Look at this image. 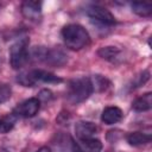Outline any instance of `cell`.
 <instances>
[{
	"label": "cell",
	"instance_id": "cell-1",
	"mask_svg": "<svg viewBox=\"0 0 152 152\" xmlns=\"http://www.w3.org/2000/svg\"><path fill=\"white\" fill-rule=\"evenodd\" d=\"M62 37L64 44L70 50H81L90 42L88 31L78 24H69L63 27Z\"/></svg>",
	"mask_w": 152,
	"mask_h": 152
},
{
	"label": "cell",
	"instance_id": "cell-2",
	"mask_svg": "<svg viewBox=\"0 0 152 152\" xmlns=\"http://www.w3.org/2000/svg\"><path fill=\"white\" fill-rule=\"evenodd\" d=\"M93 86L90 82V78L88 77H80L75 78L69 82L68 91H66V99L69 102L77 104L83 101H86L93 93Z\"/></svg>",
	"mask_w": 152,
	"mask_h": 152
},
{
	"label": "cell",
	"instance_id": "cell-3",
	"mask_svg": "<svg viewBox=\"0 0 152 152\" xmlns=\"http://www.w3.org/2000/svg\"><path fill=\"white\" fill-rule=\"evenodd\" d=\"M17 81L23 84L24 87H33L36 83L38 82H43V83H61L62 78H59L58 76L45 71V70H31L27 72H23L20 75H18Z\"/></svg>",
	"mask_w": 152,
	"mask_h": 152
},
{
	"label": "cell",
	"instance_id": "cell-4",
	"mask_svg": "<svg viewBox=\"0 0 152 152\" xmlns=\"http://www.w3.org/2000/svg\"><path fill=\"white\" fill-rule=\"evenodd\" d=\"M28 38L24 37L18 39L10 48V63L13 69L23 68L28 61Z\"/></svg>",
	"mask_w": 152,
	"mask_h": 152
},
{
	"label": "cell",
	"instance_id": "cell-5",
	"mask_svg": "<svg viewBox=\"0 0 152 152\" xmlns=\"http://www.w3.org/2000/svg\"><path fill=\"white\" fill-rule=\"evenodd\" d=\"M37 58L39 59H44L46 63H49L50 65L53 66H61L64 65L68 61L66 55L59 50V49H52V50H46L43 48H38L34 50Z\"/></svg>",
	"mask_w": 152,
	"mask_h": 152
},
{
	"label": "cell",
	"instance_id": "cell-6",
	"mask_svg": "<svg viewBox=\"0 0 152 152\" xmlns=\"http://www.w3.org/2000/svg\"><path fill=\"white\" fill-rule=\"evenodd\" d=\"M87 15L96 21L97 24L100 25H104V26H112L115 24V18L114 15L107 10V8H103L101 6H90L88 10H87Z\"/></svg>",
	"mask_w": 152,
	"mask_h": 152
},
{
	"label": "cell",
	"instance_id": "cell-7",
	"mask_svg": "<svg viewBox=\"0 0 152 152\" xmlns=\"http://www.w3.org/2000/svg\"><path fill=\"white\" fill-rule=\"evenodd\" d=\"M39 108H40V101L37 97H31L18 104L17 108L14 109V113L23 118H32L38 113Z\"/></svg>",
	"mask_w": 152,
	"mask_h": 152
},
{
	"label": "cell",
	"instance_id": "cell-8",
	"mask_svg": "<svg viewBox=\"0 0 152 152\" xmlns=\"http://www.w3.org/2000/svg\"><path fill=\"white\" fill-rule=\"evenodd\" d=\"M21 13L28 20H33V21L39 20L42 14V2L31 1V0L24 1L21 5Z\"/></svg>",
	"mask_w": 152,
	"mask_h": 152
},
{
	"label": "cell",
	"instance_id": "cell-9",
	"mask_svg": "<svg viewBox=\"0 0 152 152\" xmlns=\"http://www.w3.org/2000/svg\"><path fill=\"white\" fill-rule=\"evenodd\" d=\"M97 132V127L95 124L89 121H80L75 126V133L80 140L93 138V135Z\"/></svg>",
	"mask_w": 152,
	"mask_h": 152
},
{
	"label": "cell",
	"instance_id": "cell-10",
	"mask_svg": "<svg viewBox=\"0 0 152 152\" xmlns=\"http://www.w3.org/2000/svg\"><path fill=\"white\" fill-rule=\"evenodd\" d=\"M121 119H122V110L119 107H115V106H110V107L104 108L102 114H101V120L106 125L116 124Z\"/></svg>",
	"mask_w": 152,
	"mask_h": 152
},
{
	"label": "cell",
	"instance_id": "cell-11",
	"mask_svg": "<svg viewBox=\"0 0 152 152\" xmlns=\"http://www.w3.org/2000/svg\"><path fill=\"white\" fill-rule=\"evenodd\" d=\"M132 108L135 112H146L152 108V93H146L132 102Z\"/></svg>",
	"mask_w": 152,
	"mask_h": 152
},
{
	"label": "cell",
	"instance_id": "cell-12",
	"mask_svg": "<svg viewBox=\"0 0 152 152\" xmlns=\"http://www.w3.org/2000/svg\"><path fill=\"white\" fill-rule=\"evenodd\" d=\"M127 141L129 145H133V146H138V145H144V144H148L151 142V134L148 133H142V132H132V133H128L127 137H126Z\"/></svg>",
	"mask_w": 152,
	"mask_h": 152
},
{
	"label": "cell",
	"instance_id": "cell-13",
	"mask_svg": "<svg viewBox=\"0 0 152 152\" xmlns=\"http://www.w3.org/2000/svg\"><path fill=\"white\" fill-rule=\"evenodd\" d=\"M82 152H100L102 150V142L99 139L89 138V139H82L78 144Z\"/></svg>",
	"mask_w": 152,
	"mask_h": 152
},
{
	"label": "cell",
	"instance_id": "cell-14",
	"mask_svg": "<svg viewBox=\"0 0 152 152\" xmlns=\"http://www.w3.org/2000/svg\"><path fill=\"white\" fill-rule=\"evenodd\" d=\"M132 11L140 17H148L152 13V5L150 2L135 1L132 2Z\"/></svg>",
	"mask_w": 152,
	"mask_h": 152
},
{
	"label": "cell",
	"instance_id": "cell-15",
	"mask_svg": "<svg viewBox=\"0 0 152 152\" xmlns=\"http://www.w3.org/2000/svg\"><path fill=\"white\" fill-rule=\"evenodd\" d=\"M17 119H18V115L13 112L11 114H7L6 116H4L1 120H0V133H7L10 132L15 122H17Z\"/></svg>",
	"mask_w": 152,
	"mask_h": 152
},
{
	"label": "cell",
	"instance_id": "cell-16",
	"mask_svg": "<svg viewBox=\"0 0 152 152\" xmlns=\"http://www.w3.org/2000/svg\"><path fill=\"white\" fill-rule=\"evenodd\" d=\"M99 56L103 59H107V61H110V62H114V59H116L120 55V50L115 46H104V48H101L99 51H97Z\"/></svg>",
	"mask_w": 152,
	"mask_h": 152
},
{
	"label": "cell",
	"instance_id": "cell-17",
	"mask_svg": "<svg viewBox=\"0 0 152 152\" xmlns=\"http://www.w3.org/2000/svg\"><path fill=\"white\" fill-rule=\"evenodd\" d=\"M90 82H91V86H93V90H97V91L104 90V89L108 87V84H109L108 80L104 78V77L101 76V75H95V76H93V77L90 78Z\"/></svg>",
	"mask_w": 152,
	"mask_h": 152
},
{
	"label": "cell",
	"instance_id": "cell-18",
	"mask_svg": "<svg viewBox=\"0 0 152 152\" xmlns=\"http://www.w3.org/2000/svg\"><path fill=\"white\" fill-rule=\"evenodd\" d=\"M11 87L7 84H0V103L7 101L11 97Z\"/></svg>",
	"mask_w": 152,
	"mask_h": 152
},
{
	"label": "cell",
	"instance_id": "cell-19",
	"mask_svg": "<svg viewBox=\"0 0 152 152\" xmlns=\"http://www.w3.org/2000/svg\"><path fill=\"white\" fill-rule=\"evenodd\" d=\"M37 99H38L39 101H44V102L50 101V100L52 99V93H51L50 90H48V89H43V90L39 93V95H38Z\"/></svg>",
	"mask_w": 152,
	"mask_h": 152
},
{
	"label": "cell",
	"instance_id": "cell-20",
	"mask_svg": "<svg viewBox=\"0 0 152 152\" xmlns=\"http://www.w3.org/2000/svg\"><path fill=\"white\" fill-rule=\"evenodd\" d=\"M37 152H51V148L48 147V146H43V147H40Z\"/></svg>",
	"mask_w": 152,
	"mask_h": 152
}]
</instances>
